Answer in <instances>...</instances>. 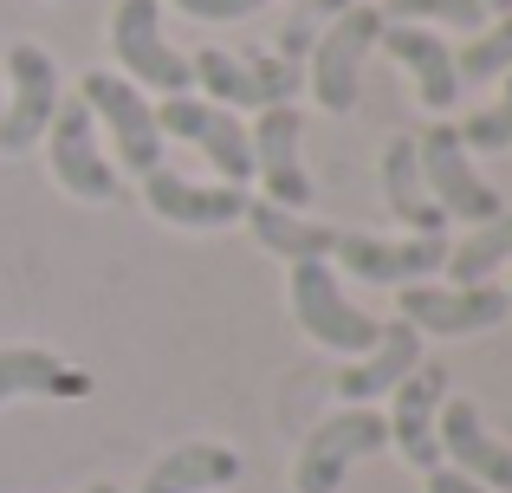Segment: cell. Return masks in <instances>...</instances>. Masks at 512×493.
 <instances>
[{
	"instance_id": "obj_22",
	"label": "cell",
	"mask_w": 512,
	"mask_h": 493,
	"mask_svg": "<svg viewBox=\"0 0 512 493\" xmlns=\"http://www.w3.org/2000/svg\"><path fill=\"white\" fill-rule=\"evenodd\" d=\"M247 228L253 241L266 253H279V260H325L331 247H338V228H325V221H305L292 215V208H273V202H247Z\"/></svg>"
},
{
	"instance_id": "obj_4",
	"label": "cell",
	"mask_w": 512,
	"mask_h": 493,
	"mask_svg": "<svg viewBox=\"0 0 512 493\" xmlns=\"http://www.w3.org/2000/svg\"><path fill=\"white\" fill-rule=\"evenodd\" d=\"M111 52L124 65V78L137 91H163V98H182L195 85L188 59L163 39V7L156 0H117L111 13Z\"/></svg>"
},
{
	"instance_id": "obj_3",
	"label": "cell",
	"mask_w": 512,
	"mask_h": 493,
	"mask_svg": "<svg viewBox=\"0 0 512 493\" xmlns=\"http://www.w3.org/2000/svg\"><path fill=\"white\" fill-rule=\"evenodd\" d=\"M389 448V422L376 409H344V416H325L312 435H305L299 461H292V493H338L350 461H370Z\"/></svg>"
},
{
	"instance_id": "obj_10",
	"label": "cell",
	"mask_w": 512,
	"mask_h": 493,
	"mask_svg": "<svg viewBox=\"0 0 512 493\" xmlns=\"http://www.w3.org/2000/svg\"><path fill=\"white\" fill-rule=\"evenodd\" d=\"M46 143H52V176H59L65 195H78V202H117V169L104 156L98 130H91L85 98H59V111L46 124Z\"/></svg>"
},
{
	"instance_id": "obj_23",
	"label": "cell",
	"mask_w": 512,
	"mask_h": 493,
	"mask_svg": "<svg viewBox=\"0 0 512 493\" xmlns=\"http://www.w3.org/2000/svg\"><path fill=\"white\" fill-rule=\"evenodd\" d=\"M506 260H512V208H506V215H493L487 228H474L461 247H448L441 273H448V286H487Z\"/></svg>"
},
{
	"instance_id": "obj_26",
	"label": "cell",
	"mask_w": 512,
	"mask_h": 493,
	"mask_svg": "<svg viewBox=\"0 0 512 493\" xmlns=\"http://www.w3.org/2000/svg\"><path fill=\"white\" fill-rule=\"evenodd\" d=\"M454 137L467 143V150H493V156H506L512 150V78H506V98L500 104H487V111H474Z\"/></svg>"
},
{
	"instance_id": "obj_1",
	"label": "cell",
	"mask_w": 512,
	"mask_h": 493,
	"mask_svg": "<svg viewBox=\"0 0 512 493\" xmlns=\"http://www.w3.org/2000/svg\"><path fill=\"white\" fill-rule=\"evenodd\" d=\"M376 33H383V13L370 0H350L344 13H331V26L318 33V46L305 52V78H312V98L325 104L331 117L357 111V91H363V59H370Z\"/></svg>"
},
{
	"instance_id": "obj_8",
	"label": "cell",
	"mask_w": 512,
	"mask_h": 493,
	"mask_svg": "<svg viewBox=\"0 0 512 493\" xmlns=\"http://www.w3.org/2000/svg\"><path fill=\"white\" fill-rule=\"evenodd\" d=\"M415 156H422V182H428V195H435V208L448 221H474V228H487L493 215H506L500 189H487V182L474 176L467 143L454 137V124H435L428 137H415Z\"/></svg>"
},
{
	"instance_id": "obj_30",
	"label": "cell",
	"mask_w": 512,
	"mask_h": 493,
	"mask_svg": "<svg viewBox=\"0 0 512 493\" xmlns=\"http://www.w3.org/2000/svg\"><path fill=\"white\" fill-rule=\"evenodd\" d=\"M85 493H117V487H111V481H98V487H85Z\"/></svg>"
},
{
	"instance_id": "obj_12",
	"label": "cell",
	"mask_w": 512,
	"mask_h": 493,
	"mask_svg": "<svg viewBox=\"0 0 512 493\" xmlns=\"http://www.w3.org/2000/svg\"><path fill=\"white\" fill-rule=\"evenodd\" d=\"M402 292V312L396 318H409L415 331H441V338H467V331H493L500 318L512 312L506 305V292L493 286H396Z\"/></svg>"
},
{
	"instance_id": "obj_19",
	"label": "cell",
	"mask_w": 512,
	"mask_h": 493,
	"mask_svg": "<svg viewBox=\"0 0 512 493\" xmlns=\"http://www.w3.org/2000/svg\"><path fill=\"white\" fill-rule=\"evenodd\" d=\"M143 202L156 208L163 221H175V228H227V221L247 215V195L240 189H195V182H182L175 169H150L143 176Z\"/></svg>"
},
{
	"instance_id": "obj_2",
	"label": "cell",
	"mask_w": 512,
	"mask_h": 493,
	"mask_svg": "<svg viewBox=\"0 0 512 493\" xmlns=\"http://www.w3.org/2000/svg\"><path fill=\"white\" fill-rule=\"evenodd\" d=\"M292 318H299V331L312 344H325V351H350V357H363L376 338H383V325L344 299L331 260H299V266H292Z\"/></svg>"
},
{
	"instance_id": "obj_9",
	"label": "cell",
	"mask_w": 512,
	"mask_h": 493,
	"mask_svg": "<svg viewBox=\"0 0 512 493\" xmlns=\"http://www.w3.org/2000/svg\"><path fill=\"white\" fill-rule=\"evenodd\" d=\"M156 130H163V137L195 143V150L227 176V189H240V182L253 176L247 124H240L227 104H208V98H188V91H182V98H163V104H156Z\"/></svg>"
},
{
	"instance_id": "obj_29",
	"label": "cell",
	"mask_w": 512,
	"mask_h": 493,
	"mask_svg": "<svg viewBox=\"0 0 512 493\" xmlns=\"http://www.w3.org/2000/svg\"><path fill=\"white\" fill-rule=\"evenodd\" d=\"M480 7H487L493 20H506V13H512V0H480Z\"/></svg>"
},
{
	"instance_id": "obj_25",
	"label": "cell",
	"mask_w": 512,
	"mask_h": 493,
	"mask_svg": "<svg viewBox=\"0 0 512 493\" xmlns=\"http://www.w3.org/2000/svg\"><path fill=\"white\" fill-rule=\"evenodd\" d=\"M376 13H383V20H402V26L441 20V26H454V33H480V20H487L480 0H383Z\"/></svg>"
},
{
	"instance_id": "obj_14",
	"label": "cell",
	"mask_w": 512,
	"mask_h": 493,
	"mask_svg": "<svg viewBox=\"0 0 512 493\" xmlns=\"http://www.w3.org/2000/svg\"><path fill=\"white\" fill-rule=\"evenodd\" d=\"M338 260L350 266L357 279H370V286H428V279L441 273V260H448V234L441 241H376V234H338Z\"/></svg>"
},
{
	"instance_id": "obj_13",
	"label": "cell",
	"mask_w": 512,
	"mask_h": 493,
	"mask_svg": "<svg viewBox=\"0 0 512 493\" xmlns=\"http://www.w3.org/2000/svg\"><path fill=\"white\" fill-rule=\"evenodd\" d=\"M389 396H396V416H383V422H389V442L402 448V461H409V468L435 474V468H441L435 409L448 403V364H428V357H422V364H415Z\"/></svg>"
},
{
	"instance_id": "obj_6",
	"label": "cell",
	"mask_w": 512,
	"mask_h": 493,
	"mask_svg": "<svg viewBox=\"0 0 512 493\" xmlns=\"http://www.w3.org/2000/svg\"><path fill=\"white\" fill-rule=\"evenodd\" d=\"M7 78L13 91L0 98V156H20L46 137L52 111H59V65H52L46 46L33 39H13L7 46Z\"/></svg>"
},
{
	"instance_id": "obj_7",
	"label": "cell",
	"mask_w": 512,
	"mask_h": 493,
	"mask_svg": "<svg viewBox=\"0 0 512 493\" xmlns=\"http://www.w3.org/2000/svg\"><path fill=\"white\" fill-rule=\"evenodd\" d=\"M85 111L98 117L104 130H111V150L124 156L130 176H150V169H163V130H156V111L143 104V91L130 85V78L117 72H85Z\"/></svg>"
},
{
	"instance_id": "obj_5",
	"label": "cell",
	"mask_w": 512,
	"mask_h": 493,
	"mask_svg": "<svg viewBox=\"0 0 512 493\" xmlns=\"http://www.w3.org/2000/svg\"><path fill=\"white\" fill-rule=\"evenodd\" d=\"M195 85L208 91V104H227V111H266V104H292L299 98V65L279 59V52H253V59H234L227 46H201L188 59Z\"/></svg>"
},
{
	"instance_id": "obj_16",
	"label": "cell",
	"mask_w": 512,
	"mask_h": 493,
	"mask_svg": "<svg viewBox=\"0 0 512 493\" xmlns=\"http://www.w3.org/2000/svg\"><path fill=\"white\" fill-rule=\"evenodd\" d=\"M376 46H383L389 59H396L402 72L415 78V98H422L428 111H448V104L461 98V78H454V46H448L441 33H428V26H402V20H383Z\"/></svg>"
},
{
	"instance_id": "obj_20",
	"label": "cell",
	"mask_w": 512,
	"mask_h": 493,
	"mask_svg": "<svg viewBox=\"0 0 512 493\" xmlns=\"http://www.w3.org/2000/svg\"><path fill=\"white\" fill-rule=\"evenodd\" d=\"M13 396H91V377L72 370L59 351H39V344H7L0 351V403Z\"/></svg>"
},
{
	"instance_id": "obj_27",
	"label": "cell",
	"mask_w": 512,
	"mask_h": 493,
	"mask_svg": "<svg viewBox=\"0 0 512 493\" xmlns=\"http://www.w3.org/2000/svg\"><path fill=\"white\" fill-rule=\"evenodd\" d=\"M175 7H182L188 20H247V13H260L266 0H175Z\"/></svg>"
},
{
	"instance_id": "obj_28",
	"label": "cell",
	"mask_w": 512,
	"mask_h": 493,
	"mask_svg": "<svg viewBox=\"0 0 512 493\" xmlns=\"http://www.w3.org/2000/svg\"><path fill=\"white\" fill-rule=\"evenodd\" d=\"M428 493H487V487L467 481V474H454V468H435L428 474Z\"/></svg>"
},
{
	"instance_id": "obj_21",
	"label": "cell",
	"mask_w": 512,
	"mask_h": 493,
	"mask_svg": "<svg viewBox=\"0 0 512 493\" xmlns=\"http://www.w3.org/2000/svg\"><path fill=\"white\" fill-rule=\"evenodd\" d=\"M240 481V455L221 442H182L143 474V493H208V487H227Z\"/></svg>"
},
{
	"instance_id": "obj_15",
	"label": "cell",
	"mask_w": 512,
	"mask_h": 493,
	"mask_svg": "<svg viewBox=\"0 0 512 493\" xmlns=\"http://www.w3.org/2000/svg\"><path fill=\"white\" fill-rule=\"evenodd\" d=\"M435 442H441V455L454 461V474H467V481H480V487H512V448L487 435L480 403H467V396L441 403L435 409Z\"/></svg>"
},
{
	"instance_id": "obj_18",
	"label": "cell",
	"mask_w": 512,
	"mask_h": 493,
	"mask_svg": "<svg viewBox=\"0 0 512 493\" xmlns=\"http://www.w3.org/2000/svg\"><path fill=\"white\" fill-rule=\"evenodd\" d=\"M415 364H422V331H415L409 318H389L383 338L370 344V357H363V364H350L344 377H338V396H344L350 409H363L370 396H389V390H396Z\"/></svg>"
},
{
	"instance_id": "obj_24",
	"label": "cell",
	"mask_w": 512,
	"mask_h": 493,
	"mask_svg": "<svg viewBox=\"0 0 512 493\" xmlns=\"http://www.w3.org/2000/svg\"><path fill=\"white\" fill-rule=\"evenodd\" d=\"M500 72H512V13L493 20L487 33H474L461 46V59H454V78H461V85H487V78H500Z\"/></svg>"
},
{
	"instance_id": "obj_17",
	"label": "cell",
	"mask_w": 512,
	"mask_h": 493,
	"mask_svg": "<svg viewBox=\"0 0 512 493\" xmlns=\"http://www.w3.org/2000/svg\"><path fill=\"white\" fill-rule=\"evenodd\" d=\"M383 202H389V215H396L409 234H422V241H441V234H448V215L435 208V195H428V182H422L415 137H389L383 143Z\"/></svg>"
},
{
	"instance_id": "obj_31",
	"label": "cell",
	"mask_w": 512,
	"mask_h": 493,
	"mask_svg": "<svg viewBox=\"0 0 512 493\" xmlns=\"http://www.w3.org/2000/svg\"><path fill=\"white\" fill-rule=\"evenodd\" d=\"M500 292H506V305H512V286H500Z\"/></svg>"
},
{
	"instance_id": "obj_11",
	"label": "cell",
	"mask_w": 512,
	"mask_h": 493,
	"mask_svg": "<svg viewBox=\"0 0 512 493\" xmlns=\"http://www.w3.org/2000/svg\"><path fill=\"white\" fill-rule=\"evenodd\" d=\"M247 150H253V176L266 182V202L299 215L312 202V176L299 163V111L292 104H266L247 130Z\"/></svg>"
}]
</instances>
